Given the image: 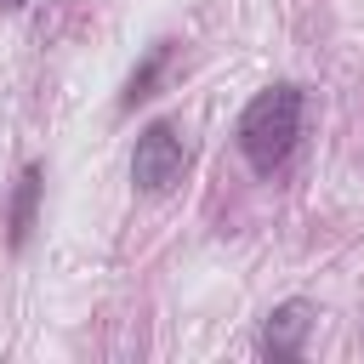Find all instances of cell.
<instances>
[{"mask_svg":"<svg viewBox=\"0 0 364 364\" xmlns=\"http://www.w3.org/2000/svg\"><path fill=\"white\" fill-rule=\"evenodd\" d=\"M301 119H307V91L296 80H279L267 91H256L239 114V154L256 176H279L290 159H296V142H301Z\"/></svg>","mask_w":364,"mask_h":364,"instance_id":"1","label":"cell"},{"mask_svg":"<svg viewBox=\"0 0 364 364\" xmlns=\"http://www.w3.org/2000/svg\"><path fill=\"white\" fill-rule=\"evenodd\" d=\"M188 159H193V154H188L182 131H176L171 119H148V125L136 131V148H131V182H136L142 193H165V188L182 182Z\"/></svg>","mask_w":364,"mask_h":364,"instance_id":"2","label":"cell"},{"mask_svg":"<svg viewBox=\"0 0 364 364\" xmlns=\"http://www.w3.org/2000/svg\"><path fill=\"white\" fill-rule=\"evenodd\" d=\"M313 301H301V296H290V301H279L267 318H262V336H256V347H262V358H273V364H290V358H301L307 353V336H313Z\"/></svg>","mask_w":364,"mask_h":364,"instance_id":"3","label":"cell"},{"mask_svg":"<svg viewBox=\"0 0 364 364\" xmlns=\"http://www.w3.org/2000/svg\"><path fill=\"white\" fill-rule=\"evenodd\" d=\"M40 193H46V165H23V171H17V188H11V199H6V245H11V250L28 245Z\"/></svg>","mask_w":364,"mask_h":364,"instance_id":"4","label":"cell"},{"mask_svg":"<svg viewBox=\"0 0 364 364\" xmlns=\"http://www.w3.org/2000/svg\"><path fill=\"white\" fill-rule=\"evenodd\" d=\"M171 57H176V46H171V40H154V46H148V57H142V63L125 74V91H119V108H125V114H131L136 102H148V97L165 85V68H171Z\"/></svg>","mask_w":364,"mask_h":364,"instance_id":"5","label":"cell"},{"mask_svg":"<svg viewBox=\"0 0 364 364\" xmlns=\"http://www.w3.org/2000/svg\"><path fill=\"white\" fill-rule=\"evenodd\" d=\"M23 6H28V0H0V11H23Z\"/></svg>","mask_w":364,"mask_h":364,"instance_id":"6","label":"cell"}]
</instances>
